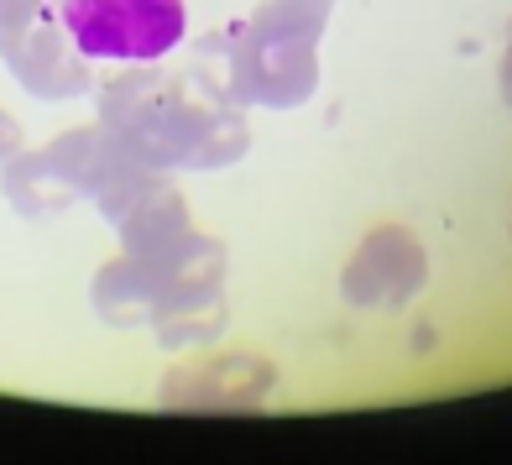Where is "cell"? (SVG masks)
I'll return each instance as SVG.
<instances>
[{"instance_id":"6da1fadb","label":"cell","mask_w":512,"mask_h":465,"mask_svg":"<svg viewBox=\"0 0 512 465\" xmlns=\"http://www.w3.org/2000/svg\"><path fill=\"white\" fill-rule=\"evenodd\" d=\"M95 121L126 157L162 173H220L251 152L246 105L230 100L225 79L209 63H131L126 74L100 84Z\"/></svg>"},{"instance_id":"7a4b0ae2","label":"cell","mask_w":512,"mask_h":465,"mask_svg":"<svg viewBox=\"0 0 512 465\" xmlns=\"http://www.w3.org/2000/svg\"><path fill=\"white\" fill-rule=\"evenodd\" d=\"M225 272V241L189 230L178 246L152 251V257H131V251L110 257L95 272L89 304L110 330L152 324L162 351H199L225 335Z\"/></svg>"},{"instance_id":"3957f363","label":"cell","mask_w":512,"mask_h":465,"mask_svg":"<svg viewBox=\"0 0 512 465\" xmlns=\"http://www.w3.org/2000/svg\"><path fill=\"white\" fill-rule=\"evenodd\" d=\"M335 0H262L246 21L204 37L199 53L220 58V79L236 105L298 110L319 89V37Z\"/></svg>"},{"instance_id":"277c9868","label":"cell","mask_w":512,"mask_h":465,"mask_svg":"<svg viewBox=\"0 0 512 465\" xmlns=\"http://www.w3.org/2000/svg\"><path fill=\"white\" fill-rule=\"evenodd\" d=\"M58 11L84 58L162 63L189 37L183 0H58Z\"/></svg>"},{"instance_id":"5b68a950","label":"cell","mask_w":512,"mask_h":465,"mask_svg":"<svg viewBox=\"0 0 512 465\" xmlns=\"http://www.w3.org/2000/svg\"><path fill=\"white\" fill-rule=\"evenodd\" d=\"M277 392V366L262 351H209L157 382L168 413H262Z\"/></svg>"},{"instance_id":"8992f818","label":"cell","mask_w":512,"mask_h":465,"mask_svg":"<svg viewBox=\"0 0 512 465\" xmlns=\"http://www.w3.org/2000/svg\"><path fill=\"white\" fill-rule=\"evenodd\" d=\"M95 209L110 220L115 241H121V251H131V257L168 251L194 230L189 199L178 194V183H168V173L147 168V162H131V168L95 199Z\"/></svg>"},{"instance_id":"52a82bcc","label":"cell","mask_w":512,"mask_h":465,"mask_svg":"<svg viewBox=\"0 0 512 465\" xmlns=\"http://www.w3.org/2000/svg\"><path fill=\"white\" fill-rule=\"evenodd\" d=\"M429 283V251L408 225H371L340 272V298L351 309H408Z\"/></svg>"},{"instance_id":"ba28073f","label":"cell","mask_w":512,"mask_h":465,"mask_svg":"<svg viewBox=\"0 0 512 465\" xmlns=\"http://www.w3.org/2000/svg\"><path fill=\"white\" fill-rule=\"evenodd\" d=\"M42 152H48V162L63 173L68 189H74L79 199H89V204H95L110 183L136 162V157L121 152V142H115L100 121H95V126H68V131H58Z\"/></svg>"},{"instance_id":"9c48e42d","label":"cell","mask_w":512,"mask_h":465,"mask_svg":"<svg viewBox=\"0 0 512 465\" xmlns=\"http://www.w3.org/2000/svg\"><path fill=\"white\" fill-rule=\"evenodd\" d=\"M0 194H6V204L21 220H53V215L79 204V194L63 183V173L48 162V152H27V147L0 162Z\"/></svg>"},{"instance_id":"30bf717a","label":"cell","mask_w":512,"mask_h":465,"mask_svg":"<svg viewBox=\"0 0 512 465\" xmlns=\"http://www.w3.org/2000/svg\"><path fill=\"white\" fill-rule=\"evenodd\" d=\"M21 147H27V131H21V121H16V115H6V110H0V162H6V157H16Z\"/></svg>"},{"instance_id":"8fae6325","label":"cell","mask_w":512,"mask_h":465,"mask_svg":"<svg viewBox=\"0 0 512 465\" xmlns=\"http://www.w3.org/2000/svg\"><path fill=\"white\" fill-rule=\"evenodd\" d=\"M497 89H502V105L512 110V37H507V53H502V68H497Z\"/></svg>"}]
</instances>
